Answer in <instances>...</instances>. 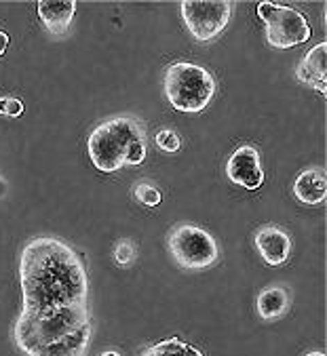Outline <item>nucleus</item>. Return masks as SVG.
<instances>
[{
	"label": "nucleus",
	"instance_id": "14",
	"mask_svg": "<svg viewBox=\"0 0 327 356\" xmlns=\"http://www.w3.org/2000/svg\"><path fill=\"white\" fill-rule=\"evenodd\" d=\"M142 356H203V352L177 337H169L144 350Z\"/></svg>",
	"mask_w": 327,
	"mask_h": 356
},
{
	"label": "nucleus",
	"instance_id": "20",
	"mask_svg": "<svg viewBox=\"0 0 327 356\" xmlns=\"http://www.w3.org/2000/svg\"><path fill=\"white\" fill-rule=\"evenodd\" d=\"M7 194H9V184L5 181V177H3V175H0V200H3Z\"/></svg>",
	"mask_w": 327,
	"mask_h": 356
},
{
	"label": "nucleus",
	"instance_id": "11",
	"mask_svg": "<svg viewBox=\"0 0 327 356\" xmlns=\"http://www.w3.org/2000/svg\"><path fill=\"white\" fill-rule=\"evenodd\" d=\"M36 11H38V19L45 26V30L55 36H61L72 26L74 13H77V3L74 0H40Z\"/></svg>",
	"mask_w": 327,
	"mask_h": 356
},
{
	"label": "nucleus",
	"instance_id": "16",
	"mask_svg": "<svg viewBox=\"0 0 327 356\" xmlns=\"http://www.w3.org/2000/svg\"><path fill=\"white\" fill-rule=\"evenodd\" d=\"M154 141H157L159 150H163V152H167V154H175V152L182 148V139H180V135H177L173 129H163V131H159L157 137H154Z\"/></svg>",
	"mask_w": 327,
	"mask_h": 356
},
{
	"label": "nucleus",
	"instance_id": "22",
	"mask_svg": "<svg viewBox=\"0 0 327 356\" xmlns=\"http://www.w3.org/2000/svg\"><path fill=\"white\" fill-rule=\"evenodd\" d=\"M102 356H120L118 352H114V350H108V352H104Z\"/></svg>",
	"mask_w": 327,
	"mask_h": 356
},
{
	"label": "nucleus",
	"instance_id": "9",
	"mask_svg": "<svg viewBox=\"0 0 327 356\" xmlns=\"http://www.w3.org/2000/svg\"><path fill=\"white\" fill-rule=\"evenodd\" d=\"M253 243H255L260 257L264 259L269 266H281L289 259L292 238L279 226H262L253 234Z\"/></svg>",
	"mask_w": 327,
	"mask_h": 356
},
{
	"label": "nucleus",
	"instance_id": "8",
	"mask_svg": "<svg viewBox=\"0 0 327 356\" xmlns=\"http://www.w3.org/2000/svg\"><path fill=\"white\" fill-rule=\"evenodd\" d=\"M226 175L232 184L245 190H257L264 184V169H262V159L257 148L239 146L226 163Z\"/></svg>",
	"mask_w": 327,
	"mask_h": 356
},
{
	"label": "nucleus",
	"instance_id": "13",
	"mask_svg": "<svg viewBox=\"0 0 327 356\" xmlns=\"http://www.w3.org/2000/svg\"><path fill=\"white\" fill-rule=\"evenodd\" d=\"M289 308H292V296H289V287H285V284H271V287L262 289L255 302V310L260 318L266 323H275L283 318L289 312Z\"/></svg>",
	"mask_w": 327,
	"mask_h": 356
},
{
	"label": "nucleus",
	"instance_id": "21",
	"mask_svg": "<svg viewBox=\"0 0 327 356\" xmlns=\"http://www.w3.org/2000/svg\"><path fill=\"white\" fill-rule=\"evenodd\" d=\"M304 356H325V352H319V350H314V352H308V354H304Z\"/></svg>",
	"mask_w": 327,
	"mask_h": 356
},
{
	"label": "nucleus",
	"instance_id": "6",
	"mask_svg": "<svg viewBox=\"0 0 327 356\" xmlns=\"http://www.w3.org/2000/svg\"><path fill=\"white\" fill-rule=\"evenodd\" d=\"M257 15L264 22L266 40L275 49H292L310 38V24L304 13L277 3H260Z\"/></svg>",
	"mask_w": 327,
	"mask_h": 356
},
{
	"label": "nucleus",
	"instance_id": "4",
	"mask_svg": "<svg viewBox=\"0 0 327 356\" xmlns=\"http://www.w3.org/2000/svg\"><path fill=\"white\" fill-rule=\"evenodd\" d=\"M165 97L177 112H203L216 95V79L209 70L188 61H175L165 70Z\"/></svg>",
	"mask_w": 327,
	"mask_h": 356
},
{
	"label": "nucleus",
	"instance_id": "10",
	"mask_svg": "<svg viewBox=\"0 0 327 356\" xmlns=\"http://www.w3.org/2000/svg\"><path fill=\"white\" fill-rule=\"evenodd\" d=\"M296 79L314 89L321 91L323 95L327 93V42H319L312 47L298 63L296 67Z\"/></svg>",
	"mask_w": 327,
	"mask_h": 356
},
{
	"label": "nucleus",
	"instance_id": "18",
	"mask_svg": "<svg viewBox=\"0 0 327 356\" xmlns=\"http://www.w3.org/2000/svg\"><path fill=\"white\" fill-rule=\"evenodd\" d=\"M0 114H3V116H9V118L22 116V114H24V104H22V99L11 97V95H3V97H0Z\"/></svg>",
	"mask_w": 327,
	"mask_h": 356
},
{
	"label": "nucleus",
	"instance_id": "1",
	"mask_svg": "<svg viewBox=\"0 0 327 356\" xmlns=\"http://www.w3.org/2000/svg\"><path fill=\"white\" fill-rule=\"evenodd\" d=\"M22 312L45 314L89 306V276L83 257L53 236L32 238L19 255Z\"/></svg>",
	"mask_w": 327,
	"mask_h": 356
},
{
	"label": "nucleus",
	"instance_id": "3",
	"mask_svg": "<svg viewBox=\"0 0 327 356\" xmlns=\"http://www.w3.org/2000/svg\"><path fill=\"white\" fill-rule=\"evenodd\" d=\"M93 167L116 173L125 165H142L146 159V131L136 116H112L97 124L87 141Z\"/></svg>",
	"mask_w": 327,
	"mask_h": 356
},
{
	"label": "nucleus",
	"instance_id": "12",
	"mask_svg": "<svg viewBox=\"0 0 327 356\" xmlns=\"http://www.w3.org/2000/svg\"><path fill=\"white\" fill-rule=\"evenodd\" d=\"M294 196L304 204H323L327 196V175L325 169L314 165L306 167L294 181Z\"/></svg>",
	"mask_w": 327,
	"mask_h": 356
},
{
	"label": "nucleus",
	"instance_id": "19",
	"mask_svg": "<svg viewBox=\"0 0 327 356\" xmlns=\"http://www.w3.org/2000/svg\"><path fill=\"white\" fill-rule=\"evenodd\" d=\"M7 47H9V34L0 30V55H5Z\"/></svg>",
	"mask_w": 327,
	"mask_h": 356
},
{
	"label": "nucleus",
	"instance_id": "7",
	"mask_svg": "<svg viewBox=\"0 0 327 356\" xmlns=\"http://www.w3.org/2000/svg\"><path fill=\"white\" fill-rule=\"evenodd\" d=\"M182 19L196 42L216 40L230 22L232 5L230 3H201V0H186L180 5Z\"/></svg>",
	"mask_w": 327,
	"mask_h": 356
},
{
	"label": "nucleus",
	"instance_id": "17",
	"mask_svg": "<svg viewBox=\"0 0 327 356\" xmlns=\"http://www.w3.org/2000/svg\"><path fill=\"white\" fill-rule=\"evenodd\" d=\"M136 257H138V251H136V247L131 245L129 241H120L114 247V261L118 266H131V264L136 261Z\"/></svg>",
	"mask_w": 327,
	"mask_h": 356
},
{
	"label": "nucleus",
	"instance_id": "15",
	"mask_svg": "<svg viewBox=\"0 0 327 356\" xmlns=\"http://www.w3.org/2000/svg\"><path fill=\"white\" fill-rule=\"evenodd\" d=\"M134 196L144 207H157V204H161V198H163L161 192H159V188L154 184H150V181L136 184L134 186Z\"/></svg>",
	"mask_w": 327,
	"mask_h": 356
},
{
	"label": "nucleus",
	"instance_id": "2",
	"mask_svg": "<svg viewBox=\"0 0 327 356\" xmlns=\"http://www.w3.org/2000/svg\"><path fill=\"white\" fill-rule=\"evenodd\" d=\"M13 339L26 356H87L91 343L89 306L45 314L19 312Z\"/></svg>",
	"mask_w": 327,
	"mask_h": 356
},
{
	"label": "nucleus",
	"instance_id": "5",
	"mask_svg": "<svg viewBox=\"0 0 327 356\" xmlns=\"http://www.w3.org/2000/svg\"><path fill=\"white\" fill-rule=\"evenodd\" d=\"M167 247L173 261L184 270H207L220 259L216 238L194 224H177L167 234Z\"/></svg>",
	"mask_w": 327,
	"mask_h": 356
}]
</instances>
